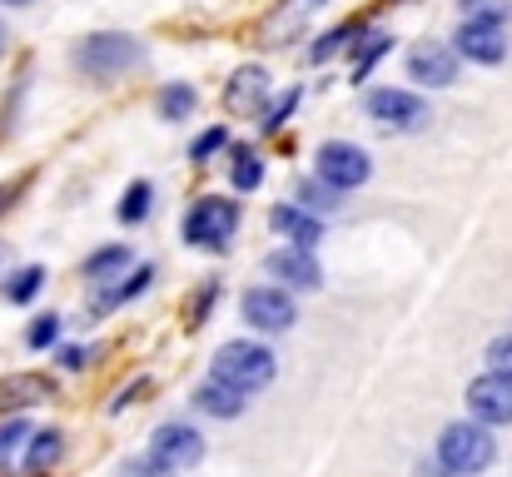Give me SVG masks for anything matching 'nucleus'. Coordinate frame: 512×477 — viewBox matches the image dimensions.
<instances>
[{
    "label": "nucleus",
    "instance_id": "obj_16",
    "mask_svg": "<svg viewBox=\"0 0 512 477\" xmlns=\"http://www.w3.org/2000/svg\"><path fill=\"white\" fill-rule=\"evenodd\" d=\"M264 90H269V75H264L259 65H244V70L234 75V85H229V110H249L254 95H264Z\"/></svg>",
    "mask_w": 512,
    "mask_h": 477
},
{
    "label": "nucleus",
    "instance_id": "obj_14",
    "mask_svg": "<svg viewBox=\"0 0 512 477\" xmlns=\"http://www.w3.org/2000/svg\"><path fill=\"white\" fill-rule=\"evenodd\" d=\"M274 229L279 234H289L299 249H314L319 239H324V229H319V214H309V209H274Z\"/></svg>",
    "mask_w": 512,
    "mask_h": 477
},
{
    "label": "nucleus",
    "instance_id": "obj_28",
    "mask_svg": "<svg viewBox=\"0 0 512 477\" xmlns=\"http://www.w3.org/2000/svg\"><path fill=\"white\" fill-rule=\"evenodd\" d=\"M388 45H393L388 35H368V45H363V55H358V75H363V70H368V60H373V55H383Z\"/></svg>",
    "mask_w": 512,
    "mask_h": 477
},
{
    "label": "nucleus",
    "instance_id": "obj_19",
    "mask_svg": "<svg viewBox=\"0 0 512 477\" xmlns=\"http://www.w3.org/2000/svg\"><path fill=\"white\" fill-rule=\"evenodd\" d=\"M35 443H30V458H25V468L30 473H40V468H50L55 458H60V433H30Z\"/></svg>",
    "mask_w": 512,
    "mask_h": 477
},
{
    "label": "nucleus",
    "instance_id": "obj_20",
    "mask_svg": "<svg viewBox=\"0 0 512 477\" xmlns=\"http://www.w3.org/2000/svg\"><path fill=\"white\" fill-rule=\"evenodd\" d=\"M512 15L508 0H463V20H488V25H503Z\"/></svg>",
    "mask_w": 512,
    "mask_h": 477
},
{
    "label": "nucleus",
    "instance_id": "obj_30",
    "mask_svg": "<svg viewBox=\"0 0 512 477\" xmlns=\"http://www.w3.org/2000/svg\"><path fill=\"white\" fill-rule=\"evenodd\" d=\"M224 145V130H209V135H199V145H194V159H209L214 150Z\"/></svg>",
    "mask_w": 512,
    "mask_h": 477
},
{
    "label": "nucleus",
    "instance_id": "obj_11",
    "mask_svg": "<svg viewBox=\"0 0 512 477\" xmlns=\"http://www.w3.org/2000/svg\"><path fill=\"white\" fill-rule=\"evenodd\" d=\"M269 274L284 279V284H294V289H319V284H324V269H319L314 249H299V244L269 254Z\"/></svg>",
    "mask_w": 512,
    "mask_h": 477
},
{
    "label": "nucleus",
    "instance_id": "obj_21",
    "mask_svg": "<svg viewBox=\"0 0 512 477\" xmlns=\"http://www.w3.org/2000/svg\"><path fill=\"white\" fill-rule=\"evenodd\" d=\"M160 110H165V120H184V115L194 110V90H189V85H170V90L160 95Z\"/></svg>",
    "mask_w": 512,
    "mask_h": 477
},
{
    "label": "nucleus",
    "instance_id": "obj_3",
    "mask_svg": "<svg viewBox=\"0 0 512 477\" xmlns=\"http://www.w3.org/2000/svg\"><path fill=\"white\" fill-rule=\"evenodd\" d=\"M204 458V438L184 423H165L155 438H150V453H145V473H189L194 463Z\"/></svg>",
    "mask_w": 512,
    "mask_h": 477
},
{
    "label": "nucleus",
    "instance_id": "obj_4",
    "mask_svg": "<svg viewBox=\"0 0 512 477\" xmlns=\"http://www.w3.org/2000/svg\"><path fill=\"white\" fill-rule=\"evenodd\" d=\"M239 224V209L229 199H199L184 219V239L189 244H204V249H224V239L234 234Z\"/></svg>",
    "mask_w": 512,
    "mask_h": 477
},
{
    "label": "nucleus",
    "instance_id": "obj_17",
    "mask_svg": "<svg viewBox=\"0 0 512 477\" xmlns=\"http://www.w3.org/2000/svg\"><path fill=\"white\" fill-rule=\"evenodd\" d=\"M304 10H309V5H304V0H294V5H284L279 15H269V20H264V40H269V45H284V40L299 30Z\"/></svg>",
    "mask_w": 512,
    "mask_h": 477
},
{
    "label": "nucleus",
    "instance_id": "obj_18",
    "mask_svg": "<svg viewBox=\"0 0 512 477\" xmlns=\"http://www.w3.org/2000/svg\"><path fill=\"white\" fill-rule=\"evenodd\" d=\"M334 204H339V189H334V184H324V179L299 184V209H309V214H329Z\"/></svg>",
    "mask_w": 512,
    "mask_h": 477
},
{
    "label": "nucleus",
    "instance_id": "obj_29",
    "mask_svg": "<svg viewBox=\"0 0 512 477\" xmlns=\"http://www.w3.org/2000/svg\"><path fill=\"white\" fill-rule=\"evenodd\" d=\"M55 333H60V318H40V323L30 328V343H35V348H45Z\"/></svg>",
    "mask_w": 512,
    "mask_h": 477
},
{
    "label": "nucleus",
    "instance_id": "obj_2",
    "mask_svg": "<svg viewBox=\"0 0 512 477\" xmlns=\"http://www.w3.org/2000/svg\"><path fill=\"white\" fill-rule=\"evenodd\" d=\"M274 373H279V363H274V353H269L264 343L234 338V343H224V348L214 353V378H219V383H234V388H244V393L269 388Z\"/></svg>",
    "mask_w": 512,
    "mask_h": 477
},
{
    "label": "nucleus",
    "instance_id": "obj_10",
    "mask_svg": "<svg viewBox=\"0 0 512 477\" xmlns=\"http://www.w3.org/2000/svg\"><path fill=\"white\" fill-rule=\"evenodd\" d=\"M458 50L478 65H498L508 55V40H503V25H488V20H463L458 30Z\"/></svg>",
    "mask_w": 512,
    "mask_h": 477
},
{
    "label": "nucleus",
    "instance_id": "obj_8",
    "mask_svg": "<svg viewBox=\"0 0 512 477\" xmlns=\"http://www.w3.org/2000/svg\"><path fill=\"white\" fill-rule=\"evenodd\" d=\"M294 299L284 294V289H249L244 294V323H254V328H264V333H284V328H294Z\"/></svg>",
    "mask_w": 512,
    "mask_h": 477
},
{
    "label": "nucleus",
    "instance_id": "obj_33",
    "mask_svg": "<svg viewBox=\"0 0 512 477\" xmlns=\"http://www.w3.org/2000/svg\"><path fill=\"white\" fill-rule=\"evenodd\" d=\"M0 50H5V30H0Z\"/></svg>",
    "mask_w": 512,
    "mask_h": 477
},
{
    "label": "nucleus",
    "instance_id": "obj_9",
    "mask_svg": "<svg viewBox=\"0 0 512 477\" xmlns=\"http://www.w3.org/2000/svg\"><path fill=\"white\" fill-rule=\"evenodd\" d=\"M140 60V45L130 40V35H95V40H85V50H80V65L90 70V75H115V70H125V65H135Z\"/></svg>",
    "mask_w": 512,
    "mask_h": 477
},
{
    "label": "nucleus",
    "instance_id": "obj_5",
    "mask_svg": "<svg viewBox=\"0 0 512 477\" xmlns=\"http://www.w3.org/2000/svg\"><path fill=\"white\" fill-rule=\"evenodd\" d=\"M368 174H373V159L368 150H358V145H343V140H329L324 150H319V179L324 184H334V189H358V184H368Z\"/></svg>",
    "mask_w": 512,
    "mask_h": 477
},
{
    "label": "nucleus",
    "instance_id": "obj_1",
    "mask_svg": "<svg viewBox=\"0 0 512 477\" xmlns=\"http://www.w3.org/2000/svg\"><path fill=\"white\" fill-rule=\"evenodd\" d=\"M493 453H498V443H493L488 423H478V418H473V423H448L443 438H438V463L453 477L483 473V468L493 463Z\"/></svg>",
    "mask_w": 512,
    "mask_h": 477
},
{
    "label": "nucleus",
    "instance_id": "obj_32",
    "mask_svg": "<svg viewBox=\"0 0 512 477\" xmlns=\"http://www.w3.org/2000/svg\"><path fill=\"white\" fill-rule=\"evenodd\" d=\"M60 363H65V368H80L85 353H80V348H60Z\"/></svg>",
    "mask_w": 512,
    "mask_h": 477
},
{
    "label": "nucleus",
    "instance_id": "obj_24",
    "mask_svg": "<svg viewBox=\"0 0 512 477\" xmlns=\"http://www.w3.org/2000/svg\"><path fill=\"white\" fill-rule=\"evenodd\" d=\"M259 174H264V169H259V159L249 155V150H239V164H234V184H239V189H254V184H259Z\"/></svg>",
    "mask_w": 512,
    "mask_h": 477
},
{
    "label": "nucleus",
    "instance_id": "obj_15",
    "mask_svg": "<svg viewBox=\"0 0 512 477\" xmlns=\"http://www.w3.org/2000/svg\"><path fill=\"white\" fill-rule=\"evenodd\" d=\"M55 398V383L40 378V373H25V378H5L0 383V408H15V403H45Z\"/></svg>",
    "mask_w": 512,
    "mask_h": 477
},
{
    "label": "nucleus",
    "instance_id": "obj_23",
    "mask_svg": "<svg viewBox=\"0 0 512 477\" xmlns=\"http://www.w3.org/2000/svg\"><path fill=\"white\" fill-rule=\"evenodd\" d=\"M488 363H493V373L512 378V333H508V338H493V343H488Z\"/></svg>",
    "mask_w": 512,
    "mask_h": 477
},
{
    "label": "nucleus",
    "instance_id": "obj_7",
    "mask_svg": "<svg viewBox=\"0 0 512 477\" xmlns=\"http://www.w3.org/2000/svg\"><path fill=\"white\" fill-rule=\"evenodd\" d=\"M363 105H368V115H373L383 130H418V125L428 120L423 100L408 95V90H368Z\"/></svg>",
    "mask_w": 512,
    "mask_h": 477
},
{
    "label": "nucleus",
    "instance_id": "obj_31",
    "mask_svg": "<svg viewBox=\"0 0 512 477\" xmlns=\"http://www.w3.org/2000/svg\"><path fill=\"white\" fill-rule=\"evenodd\" d=\"M348 40H353V30H334V35H329V40H324V45H319L314 55H319V60H329V55H334L339 45H348Z\"/></svg>",
    "mask_w": 512,
    "mask_h": 477
},
{
    "label": "nucleus",
    "instance_id": "obj_25",
    "mask_svg": "<svg viewBox=\"0 0 512 477\" xmlns=\"http://www.w3.org/2000/svg\"><path fill=\"white\" fill-rule=\"evenodd\" d=\"M125 264H130V254H125V249L95 254V259H90V279H100V274H115V269H125Z\"/></svg>",
    "mask_w": 512,
    "mask_h": 477
},
{
    "label": "nucleus",
    "instance_id": "obj_34",
    "mask_svg": "<svg viewBox=\"0 0 512 477\" xmlns=\"http://www.w3.org/2000/svg\"><path fill=\"white\" fill-rule=\"evenodd\" d=\"M10 5H25V0H10Z\"/></svg>",
    "mask_w": 512,
    "mask_h": 477
},
{
    "label": "nucleus",
    "instance_id": "obj_12",
    "mask_svg": "<svg viewBox=\"0 0 512 477\" xmlns=\"http://www.w3.org/2000/svg\"><path fill=\"white\" fill-rule=\"evenodd\" d=\"M408 70L423 80V85H453L458 80V55L448 45H418L408 55Z\"/></svg>",
    "mask_w": 512,
    "mask_h": 477
},
{
    "label": "nucleus",
    "instance_id": "obj_22",
    "mask_svg": "<svg viewBox=\"0 0 512 477\" xmlns=\"http://www.w3.org/2000/svg\"><path fill=\"white\" fill-rule=\"evenodd\" d=\"M145 209H150V184H130V194H125V204H120V219L135 224Z\"/></svg>",
    "mask_w": 512,
    "mask_h": 477
},
{
    "label": "nucleus",
    "instance_id": "obj_13",
    "mask_svg": "<svg viewBox=\"0 0 512 477\" xmlns=\"http://www.w3.org/2000/svg\"><path fill=\"white\" fill-rule=\"evenodd\" d=\"M194 403L209 413V418H239L244 413V388H234V383H219V378H209L199 393H194Z\"/></svg>",
    "mask_w": 512,
    "mask_h": 477
},
{
    "label": "nucleus",
    "instance_id": "obj_27",
    "mask_svg": "<svg viewBox=\"0 0 512 477\" xmlns=\"http://www.w3.org/2000/svg\"><path fill=\"white\" fill-rule=\"evenodd\" d=\"M25 438H30V428H25V423H5V428H0V463H5V458H10V453H15Z\"/></svg>",
    "mask_w": 512,
    "mask_h": 477
},
{
    "label": "nucleus",
    "instance_id": "obj_26",
    "mask_svg": "<svg viewBox=\"0 0 512 477\" xmlns=\"http://www.w3.org/2000/svg\"><path fill=\"white\" fill-rule=\"evenodd\" d=\"M40 279H45L40 269H25V274H20V279L10 284V299H15V304H25V299H35V289H40Z\"/></svg>",
    "mask_w": 512,
    "mask_h": 477
},
{
    "label": "nucleus",
    "instance_id": "obj_6",
    "mask_svg": "<svg viewBox=\"0 0 512 477\" xmlns=\"http://www.w3.org/2000/svg\"><path fill=\"white\" fill-rule=\"evenodd\" d=\"M468 413H473L478 423H488V428L512 423V378H503V373L473 378V383H468Z\"/></svg>",
    "mask_w": 512,
    "mask_h": 477
}]
</instances>
